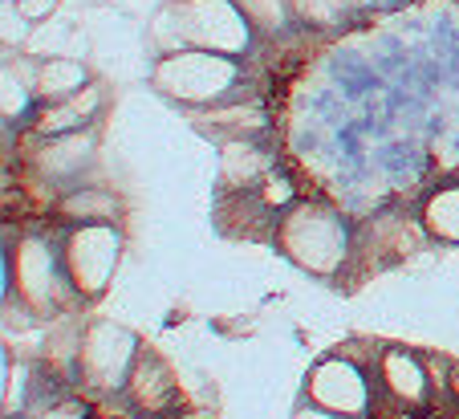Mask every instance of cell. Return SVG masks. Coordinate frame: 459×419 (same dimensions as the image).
<instances>
[{"mask_svg":"<svg viewBox=\"0 0 459 419\" xmlns=\"http://www.w3.org/2000/svg\"><path fill=\"white\" fill-rule=\"evenodd\" d=\"M346 4H350V0H289V9H293L297 17L317 21V25H330V21H338Z\"/></svg>","mask_w":459,"mask_h":419,"instance_id":"cell-15","label":"cell"},{"mask_svg":"<svg viewBox=\"0 0 459 419\" xmlns=\"http://www.w3.org/2000/svg\"><path fill=\"white\" fill-rule=\"evenodd\" d=\"M90 86V74L82 62H74V57H49V62H41V70H37V94L45 98V102H65V98L82 94V90Z\"/></svg>","mask_w":459,"mask_h":419,"instance_id":"cell-11","label":"cell"},{"mask_svg":"<svg viewBox=\"0 0 459 419\" xmlns=\"http://www.w3.org/2000/svg\"><path fill=\"white\" fill-rule=\"evenodd\" d=\"M374 371H378V383L407 407H427L431 399V379H427L423 358L407 346H382L374 358Z\"/></svg>","mask_w":459,"mask_h":419,"instance_id":"cell-9","label":"cell"},{"mask_svg":"<svg viewBox=\"0 0 459 419\" xmlns=\"http://www.w3.org/2000/svg\"><path fill=\"white\" fill-rule=\"evenodd\" d=\"M248 21H260V25H281V0H236Z\"/></svg>","mask_w":459,"mask_h":419,"instance_id":"cell-16","label":"cell"},{"mask_svg":"<svg viewBox=\"0 0 459 419\" xmlns=\"http://www.w3.org/2000/svg\"><path fill=\"white\" fill-rule=\"evenodd\" d=\"M122 257V236L110 224H82L70 232L65 249H61V261L70 273V285L78 293V301H94L106 293L114 269H118Z\"/></svg>","mask_w":459,"mask_h":419,"instance_id":"cell-4","label":"cell"},{"mask_svg":"<svg viewBox=\"0 0 459 419\" xmlns=\"http://www.w3.org/2000/svg\"><path fill=\"white\" fill-rule=\"evenodd\" d=\"M309 403H321V407L338 411V415L350 419H366L374 407V379L366 367L350 362V358H321L317 367L309 371Z\"/></svg>","mask_w":459,"mask_h":419,"instance_id":"cell-6","label":"cell"},{"mask_svg":"<svg viewBox=\"0 0 459 419\" xmlns=\"http://www.w3.org/2000/svg\"><path fill=\"white\" fill-rule=\"evenodd\" d=\"M423 224L431 236H439L447 245H459V184L443 188V192H435L431 200H427Z\"/></svg>","mask_w":459,"mask_h":419,"instance_id":"cell-12","label":"cell"},{"mask_svg":"<svg viewBox=\"0 0 459 419\" xmlns=\"http://www.w3.org/2000/svg\"><path fill=\"white\" fill-rule=\"evenodd\" d=\"M122 395L130 399V407L143 411L147 419L183 415L179 411V403H183L179 379H175V371L147 346H143L139 358H134V367H130V379H126V387H122Z\"/></svg>","mask_w":459,"mask_h":419,"instance_id":"cell-8","label":"cell"},{"mask_svg":"<svg viewBox=\"0 0 459 419\" xmlns=\"http://www.w3.org/2000/svg\"><path fill=\"white\" fill-rule=\"evenodd\" d=\"M134 334L114 322H94L78 338V375L98 391H122L130 379V367L139 358Z\"/></svg>","mask_w":459,"mask_h":419,"instance_id":"cell-5","label":"cell"},{"mask_svg":"<svg viewBox=\"0 0 459 419\" xmlns=\"http://www.w3.org/2000/svg\"><path fill=\"white\" fill-rule=\"evenodd\" d=\"M94 106H98V90L86 86L82 94L65 98V102H53V110H45V118L37 123V131L41 135H65L74 123H86Z\"/></svg>","mask_w":459,"mask_h":419,"instance_id":"cell-13","label":"cell"},{"mask_svg":"<svg viewBox=\"0 0 459 419\" xmlns=\"http://www.w3.org/2000/svg\"><path fill=\"white\" fill-rule=\"evenodd\" d=\"M293 419H350V415H338V411H330V407H321V403H305L301 411H297Z\"/></svg>","mask_w":459,"mask_h":419,"instance_id":"cell-18","label":"cell"},{"mask_svg":"<svg viewBox=\"0 0 459 419\" xmlns=\"http://www.w3.org/2000/svg\"><path fill=\"white\" fill-rule=\"evenodd\" d=\"M277 249L301 269L333 277L350 257V224L325 204H297L277 224Z\"/></svg>","mask_w":459,"mask_h":419,"instance_id":"cell-1","label":"cell"},{"mask_svg":"<svg viewBox=\"0 0 459 419\" xmlns=\"http://www.w3.org/2000/svg\"><path fill=\"white\" fill-rule=\"evenodd\" d=\"M90 159H94V135L70 131V135H61L53 147H45L41 171L49 175V179H78Z\"/></svg>","mask_w":459,"mask_h":419,"instance_id":"cell-10","label":"cell"},{"mask_svg":"<svg viewBox=\"0 0 459 419\" xmlns=\"http://www.w3.org/2000/svg\"><path fill=\"white\" fill-rule=\"evenodd\" d=\"M155 86L179 102H224L240 86V62L216 49H167L155 62Z\"/></svg>","mask_w":459,"mask_h":419,"instance_id":"cell-2","label":"cell"},{"mask_svg":"<svg viewBox=\"0 0 459 419\" xmlns=\"http://www.w3.org/2000/svg\"><path fill=\"white\" fill-rule=\"evenodd\" d=\"M358 4H394V0H358Z\"/></svg>","mask_w":459,"mask_h":419,"instance_id":"cell-19","label":"cell"},{"mask_svg":"<svg viewBox=\"0 0 459 419\" xmlns=\"http://www.w3.org/2000/svg\"><path fill=\"white\" fill-rule=\"evenodd\" d=\"M4 4H13V9H17L21 17H25V21H33V25H37V21H45V17H49V13H53V4H57V0H4Z\"/></svg>","mask_w":459,"mask_h":419,"instance_id":"cell-17","label":"cell"},{"mask_svg":"<svg viewBox=\"0 0 459 419\" xmlns=\"http://www.w3.org/2000/svg\"><path fill=\"white\" fill-rule=\"evenodd\" d=\"M65 212H74V220H86V224H106L114 216V200L106 192H74L65 200Z\"/></svg>","mask_w":459,"mask_h":419,"instance_id":"cell-14","label":"cell"},{"mask_svg":"<svg viewBox=\"0 0 459 419\" xmlns=\"http://www.w3.org/2000/svg\"><path fill=\"white\" fill-rule=\"evenodd\" d=\"M167 17L175 21L179 45H191V49H216L240 57L252 41L248 13L236 0H175Z\"/></svg>","mask_w":459,"mask_h":419,"instance_id":"cell-3","label":"cell"},{"mask_svg":"<svg viewBox=\"0 0 459 419\" xmlns=\"http://www.w3.org/2000/svg\"><path fill=\"white\" fill-rule=\"evenodd\" d=\"M17 277H21V297H25L37 314H53V310L61 306V297L74 293L70 273H65V261H61L45 240H25V245H21Z\"/></svg>","mask_w":459,"mask_h":419,"instance_id":"cell-7","label":"cell"}]
</instances>
